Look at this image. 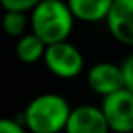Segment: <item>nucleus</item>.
<instances>
[{
	"label": "nucleus",
	"mask_w": 133,
	"mask_h": 133,
	"mask_svg": "<svg viewBox=\"0 0 133 133\" xmlns=\"http://www.w3.org/2000/svg\"><path fill=\"white\" fill-rule=\"evenodd\" d=\"M71 104L59 93H42L27 103L20 123L29 133H62Z\"/></svg>",
	"instance_id": "obj_1"
},
{
	"label": "nucleus",
	"mask_w": 133,
	"mask_h": 133,
	"mask_svg": "<svg viewBox=\"0 0 133 133\" xmlns=\"http://www.w3.org/2000/svg\"><path fill=\"white\" fill-rule=\"evenodd\" d=\"M104 22L116 42L133 49V0H113Z\"/></svg>",
	"instance_id": "obj_5"
},
{
	"label": "nucleus",
	"mask_w": 133,
	"mask_h": 133,
	"mask_svg": "<svg viewBox=\"0 0 133 133\" xmlns=\"http://www.w3.org/2000/svg\"><path fill=\"white\" fill-rule=\"evenodd\" d=\"M103 113L110 133H133V93L125 88L101 99Z\"/></svg>",
	"instance_id": "obj_4"
},
{
	"label": "nucleus",
	"mask_w": 133,
	"mask_h": 133,
	"mask_svg": "<svg viewBox=\"0 0 133 133\" xmlns=\"http://www.w3.org/2000/svg\"><path fill=\"white\" fill-rule=\"evenodd\" d=\"M74 22L64 0H42L29 12V30L45 45L68 41Z\"/></svg>",
	"instance_id": "obj_2"
},
{
	"label": "nucleus",
	"mask_w": 133,
	"mask_h": 133,
	"mask_svg": "<svg viewBox=\"0 0 133 133\" xmlns=\"http://www.w3.org/2000/svg\"><path fill=\"white\" fill-rule=\"evenodd\" d=\"M39 2L42 0H0V7L3 9V12H20L29 15V12Z\"/></svg>",
	"instance_id": "obj_11"
},
{
	"label": "nucleus",
	"mask_w": 133,
	"mask_h": 133,
	"mask_svg": "<svg viewBox=\"0 0 133 133\" xmlns=\"http://www.w3.org/2000/svg\"><path fill=\"white\" fill-rule=\"evenodd\" d=\"M0 133H29L19 120L0 118Z\"/></svg>",
	"instance_id": "obj_13"
},
{
	"label": "nucleus",
	"mask_w": 133,
	"mask_h": 133,
	"mask_svg": "<svg viewBox=\"0 0 133 133\" xmlns=\"http://www.w3.org/2000/svg\"><path fill=\"white\" fill-rule=\"evenodd\" d=\"M2 29L7 36L19 39L29 32V15L20 12H5L2 17Z\"/></svg>",
	"instance_id": "obj_10"
},
{
	"label": "nucleus",
	"mask_w": 133,
	"mask_h": 133,
	"mask_svg": "<svg viewBox=\"0 0 133 133\" xmlns=\"http://www.w3.org/2000/svg\"><path fill=\"white\" fill-rule=\"evenodd\" d=\"M42 62L59 79H74L84 71V56L69 41L45 45Z\"/></svg>",
	"instance_id": "obj_3"
},
{
	"label": "nucleus",
	"mask_w": 133,
	"mask_h": 133,
	"mask_svg": "<svg viewBox=\"0 0 133 133\" xmlns=\"http://www.w3.org/2000/svg\"><path fill=\"white\" fill-rule=\"evenodd\" d=\"M44 51H45V44L37 36H34L30 30L17 39L15 56L24 64H36V62L42 61Z\"/></svg>",
	"instance_id": "obj_9"
},
{
	"label": "nucleus",
	"mask_w": 133,
	"mask_h": 133,
	"mask_svg": "<svg viewBox=\"0 0 133 133\" xmlns=\"http://www.w3.org/2000/svg\"><path fill=\"white\" fill-rule=\"evenodd\" d=\"M62 133H110V128L99 106L79 104L71 106Z\"/></svg>",
	"instance_id": "obj_7"
},
{
	"label": "nucleus",
	"mask_w": 133,
	"mask_h": 133,
	"mask_svg": "<svg viewBox=\"0 0 133 133\" xmlns=\"http://www.w3.org/2000/svg\"><path fill=\"white\" fill-rule=\"evenodd\" d=\"M74 20L98 24L106 19L113 0H64Z\"/></svg>",
	"instance_id": "obj_8"
},
{
	"label": "nucleus",
	"mask_w": 133,
	"mask_h": 133,
	"mask_svg": "<svg viewBox=\"0 0 133 133\" xmlns=\"http://www.w3.org/2000/svg\"><path fill=\"white\" fill-rule=\"evenodd\" d=\"M120 68L121 76H123V88L133 93V52L127 56V59L120 64Z\"/></svg>",
	"instance_id": "obj_12"
},
{
	"label": "nucleus",
	"mask_w": 133,
	"mask_h": 133,
	"mask_svg": "<svg viewBox=\"0 0 133 133\" xmlns=\"http://www.w3.org/2000/svg\"><path fill=\"white\" fill-rule=\"evenodd\" d=\"M86 84L94 94L104 98L123 88V76L120 64L101 61L86 71Z\"/></svg>",
	"instance_id": "obj_6"
}]
</instances>
